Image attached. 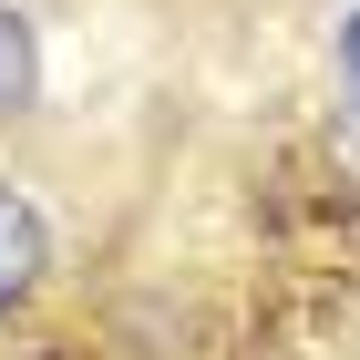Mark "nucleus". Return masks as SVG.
<instances>
[{"mask_svg":"<svg viewBox=\"0 0 360 360\" xmlns=\"http://www.w3.org/2000/svg\"><path fill=\"white\" fill-rule=\"evenodd\" d=\"M41 278H52V226H41V206H31V195L0 186V309H21Z\"/></svg>","mask_w":360,"mask_h":360,"instance_id":"f257e3e1","label":"nucleus"},{"mask_svg":"<svg viewBox=\"0 0 360 360\" xmlns=\"http://www.w3.org/2000/svg\"><path fill=\"white\" fill-rule=\"evenodd\" d=\"M31 93H41V41L21 11H0V113H21Z\"/></svg>","mask_w":360,"mask_h":360,"instance_id":"f03ea898","label":"nucleus"},{"mask_svg":"<svg viewBox=\"0 0 360 360\" xmlns=\"http://www.w3.org/2000/svg\"><path fill=\"white\" fill-rule=\"evenodd\" d=\"M340 72H350V93H360V11L340 21Z\"/></svg>","mask_w":360,"mask_h":360,"instance_id":"7ed1b4c3","label":"nucleus"}]
</instances>
